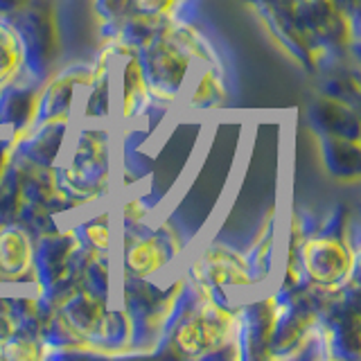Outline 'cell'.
I'll return each instance as SVG.
<instances>
[{
  "mask_svg": "<svg viewBox=\"0 0 361 361\" xmlns=\"http://www.w3.org/2000/svg\"><path fill=\"white\" fill-rule=\"evenodd\" d=\"M185 274L206 282L210 289L228 293V296L233 291L255 289V280L251 276V269L246 264L244 253L235 251L233 246L221 242H212L208 246H203L201 253L190 262Z\"/></svg>",
  "mask_w": 361,
  "mask_h": 361,
  "instance_id": "cell-6",
  "label": "cell"
},
{
  "mask_svg": "<svg viewBox=\"0 0 361 361\" xmlns=\"http://www.w3.org/2000/svg\"><path fill=\"white\" fill-rule=\"evenodd\" d=\"M319 149L327 174L336 180L357 183L361 176V145L359 140L332 138V135H319Z\"/></svg>",
  "mask_w": 361,
  "mask_h": 361,
  "instance_id": "cell-17",
  "label": "cell"
},
{
  "mask_svg": "<svg viewBox=\"0 0 361 361\" xmlns=\"http://www.w3.org/2000/svg\"><path fill=\"white\" fill-rule=\"evenodd\" d=\"M152 106L154 99L142 77L138 52L120 48L116 61V122L120 127L138 124L140 120H145Z\"/></svg>",
  "mask_w": 361,
  "mask_h": 361,
  "instance_id": "cell-9",
  "label": "cell"
},
{
  "mask_svg": "<svg viewBox=\"0 0 361 361\" xmlns=\"http://www.w3.org/2000/svg\"><path fill=\"white\" fill-rule=\"evenodd\" d=\"M178 0H133V11L147 16H172Z\"/></svg>",
  "mask_w": 361,
  "mask_h": 361,
  "instance_id": "cell-25",
  "label": "cell"
},
{
  "mask_svg": "<svg viewBox=\"0 0 361 361\" xmlns=\"http://www.w3.org/2000/svg\"><path fill=\"white\" fill-rule=\"evenodd\" d=\"M138 61L154 104L163 109L176 106L197 68L190 54L161 32L138 50Z\"/></svg>",
  "mask_w": 361,
  "mask_h": 361,
  "instance_id": "cell-4",
  "label": "cell"
},
{
  "mask_svg": "<svg viewBox=\"0 0 361 361\" xmlns=\"http://www.w3.org/2000/svg\"><path fill=\"white\" fill-rule=\"evenodd\" d=\"M274 323V293L237 305V350H240V359H269Z\"/></svg>",
  "mask_w": 361,
  "mask_h": 361,
  "instance_id": "cell-10",
  "label": "cell"
},
{
  "mask_svg": "<svg viewBox=\"0 0 361 361\" xmlns=\"http://www.w3.org/2000/svg\"><path fill=\"white\" fill-rule=\"evenodd\" d=\"M16 314L11 307V298H0V345L14 334L16 330Z\"/></svg>",
  "mask_w": 361,
  "mask_h": 361,
  "instance_id": "cell-26",
  "label": "cell"
},
{
  "mask_svg": "<svg viewBox=\"0 0 361 361\" xmlns=\"http://www.w3.org/2000/svg\"><path fill=\"white\" fill-rule=\"evenodd\" d=\"M30 5V0H0V20L14 18L18 11Z\"/></svg>",
  "mask_w": 361,
  "mask_h": 361,
  "instance_id": "cell-27",
  "label": "cell"
},
{
  "mask_svg": "<svg viewBox=\"0 0 361 361\" xmlns=\"http://www.w3.org/2000/svg\"><path fill=\"white\" fill-rule=\"evenodd\" d=\"M111 302L113 300L97 298L90 291H86L82 287H75L73 291H68L66 296L59 300L56 310H59V314L66 319V323L90 343ZM90 345H93V343H90Z\"/></svg>",
  "mask_w": 361,
  "mask_h": 361,
  "instance_id": "cell-15",
  "label": "cell"
},
{
  "mask_svg": "<svg viewBox=\"0 0 361 361\" xmlns=\"http://www.w3.org/2000/svg\"><path fill=\"white\" fill-rule=\"evenodd\" d=\"M163 34L167 39H172L180 50H185L197 66H224L214 43L192 20L167 16Z\"/></svg>",
  "mask_w": 361,
  "mask_h": 361,
  "instance_id": "cell-18",
  "label": "cell"
},
{
  "mask_svg": "<svg viewBox=\"0 0 361 361\" xmlns=\"http://www.w3.org/2000/svg\"><path fill=\"white\" fill-rule=\"evenodd\" d=\"M226 97L228 88H226L224 66H197L180 104L192 113H208L221 109Z\"/></svg>",
  "mask_w": 361,
  "mask_h": 361,
  "instance_id": "cell-16",
  "label": "cell"
},
{
  "mask_svg": "<svg viewBox=\"0 0 361 361\" xmlns=\"http://www.w3.org/2000/svg\"><path fill=\"white\" fill-rule=\"evenodd\" d=\"M0 359L11 361H37L43 359V341L39 332L16 327L7 341L0 345Z\"/></svg>",
  "mask_w": 361,
  "mask_h": 361,
  "instance_id": "cell-23",
  "label": "cell"
},
{
  "mask_svg": "<svg viewBox=\"0 0 361 361\" xmlns=\"http://www.w3.org/2000/svg\"><path fill=\"white\" fill-rule=\"evenodd\" d=\"M357 68L355 63L343 61V63H336L332 68L323 71V82H321V93L325 97H332L338 102H345L350 106H357L359 109V75H357Z\"/></svg>",
  "mask_w": 361,
  "mask_h": 361,
  "instance_id": "cell-21",
  "label": "cell"
},
{
  "mask_svg": "<svg viewBox=\"0 0 361 361\" xmlns=\"http://www.w3.org/2000/svg\"><path fill=\"white\" fill-rule=\"evenodd\" d=\"M307 122L316 135L359 140V109L345 104V102L321 95L310 104Z\"/></svg>",
  "mask_w": 361,
  "mask_h": 361,
  "instance_id": "cell-14",
  "label": "cell"
},
{
  "mask_svg": "<svg viewBox=\"0 0 361 361\" xmlns=\"http://www.w3.org/2000/svg\"><path fill=\"white\" fill-rule=\"evenodd\" d=\"M23 73V48L9 23L0 20V88Z\"/></svg>",
  "mask_w": 361,
  "mask_h": 361,
  "instance_id": "cell-24",
  "label": "cell"
},
{
  "mask_svg": "<svg viewBox=\"0 0 361 361\" xmlns=\"http://www.w3.org/2000/svg\"><path fill=\"white\" fill-rule=\"evenodd\" d=\"M183 251L180 235L169 221L158 224L156 228H140L118 233L116 262L118 271L133 278L156 280L176 262Z\"/></svg>",
  "mask_w": 361,
  "mask_h": 361,
  "instance_id": "cell-3",
  "label": "cell"
},
{
  "mask_svg": "<svg viewBox=\"0 0 361 361\" xmlns=\"http://www.w3.org/2000/svg\"><path fill=\"white\" fill-rule=\"evenodd\" d=\"M73 142H68L56 165L61 188L82 203L97 206L106 199L116 180V138L104 124H75Z\"/></svg>",
  "mask_w": 361,
  "mask_h": 361,
  "instance_id": "cell-1",
  "label": "cell"
},
{
  "mask_svg": "<svg viewBox=\"0 0 361 361\" xmlns=\"http://www.w3.org/2000/svg\"><path fill=\"white\" fill-rule=\"evenodd\" d=\"M90 61H75L56 68L41 84L34 124L43 120H75L79 97L90 82Z\"/></svg>",
  "mask_w": 361,
  "mask_h": 361,
  "instance_id": "cell-8",
  "label": "cell"
},
{
  "mask_svg": "<svg viewBox=\"0 0 361 361\" xmlns=\"http://www.w3.org/2000/svg\"><path fill=\"white\" fill-rule=\"evenodd\" d=\"M5 23H9L20 41L23 71L39 82H45L56 71L61 54V32L54 0H30L25 9Z\"/></svg>",
  "mask_w": 361,
  "mask_h": 361,
  "instance_id": "cell-2",
  "label": "cell"
},
{
  "mask_svg": "<svg viewBox=\"0 0 361 361\" xmlns=\"http://www.w3.org/2000/svg\"><path fill=\"white\" fill-rule=\"evenodd\" d=\"M75 120H43L16 140V156L45 167H56L73 138Z\"/></svg>",
  "mask_w": 361,
  "mask_h": 361,
  "instance_id": "cell-13",
  "label": "cell"
},
{
  "mask_svg": "<svg viewBox=\"0 0 361 361\" xmlns=\"http://www.w3.org/2000/svg\"><path fill=\"white\" fill-rule=\"evenodd\" d=\"M41 84L23 71L0 88V129L9 131L14 142L34 124Z\"/></svg>",
  "mask_w": 361,
  "mask_h": 361,
  "instance_id": "cell-12",
  "label": "cell"
},
{
  "mask_svg": "<svg viewBox=\"0 0 361 361\" xmlns=\"http://www.w3.org/2000/svg\"><path fill=\"white\" fill-rule=\"evenodd\" d=\"M118 45L102 43L90 59V82L84 88L77 104V124H106L116 120V61H118Z\"/></svg>",
  "mask_w": 361,
  "mask_h": 361,
  "instance_id": "cell-7",
  "label": "cell"
},
{
  "mask_svg": "<svg viewBox=\"0 0 361 361\" xmlns=\"http://www.w3.org/2000/svg\"><path fill=\"white\" fill-rule=\"evenodd\" d=\"M34 235L20 221L0 224V282H20L37 287L34 271Z\"/></svg>",
  "mask_w": 361,
  "mask_h": 361,
  "instance_id": "cell-11",
  "label": "cell"
},
{
  "mask_svg": "<svg viewBox=\"0 0 361 361\" xmlns=\"http://www.w3.org/2000/svg\"><path fill=\"white\" fill-rule=\"evenodd\" d=\"M90 9L97 18L99 43H111L118 39L120 23L133 11V0H90Z\"/></svg>",
  "mask_w": 361,
  "mask_h": 361,
  "instance_id": "cell-22",
  "label": "cell"
},
{
  "mask_svg": "<svg viewBox=\"0 0 361 361\" xmlns=\"http://www.w3.org/2000/svg\"><path fill=\"white\" fill-rule=\"evenodd\" d=\"M73 228L82 242L84 248L97 253H106V255H116L118 248V226L116 217H113V210H99L93 217H86L82 221L73 224Z\"/></svg>",
  "mask_w": 361,
  "mask_h": 361,
  "instance_id": "cell-20",
  "label": "cell"
},
{
  "mask_svg": "<svg viewBox=\"0 0 361 361\" xmlns=\"http://www.w3.org/2000/svg\"><path fill=\"white\" fill-rule=\"evenodd\" d=\"M276 253H278V224H276V214L271 212L264 219V224L259 226L248 251L244 253L246 264L251 269V276L255 280V287H262L271 278V271H274L276 264Z\"/></svg>",
  "mask_w": 361,
  "mask_h": 361,
  "instance_id": "cell-19",
  "label": "cell"
},
{
  "mask_svg": "<svg viewBox=\"0 0 361 361\" xmlns=\"http://www.w3.org/2000/svg\"><path fill=\"white\" fill-rule=\"evenodd\" d=\"M305 285L312 287H345L359 282V244L338 235L312 233L296 248Z\"/></svg>",
  "mask_w": 361,
  "mask_h": 361,
  "instance_id": "cell-5",
  "label": "cell"
}]
</instances>
